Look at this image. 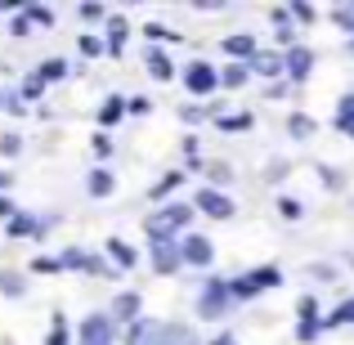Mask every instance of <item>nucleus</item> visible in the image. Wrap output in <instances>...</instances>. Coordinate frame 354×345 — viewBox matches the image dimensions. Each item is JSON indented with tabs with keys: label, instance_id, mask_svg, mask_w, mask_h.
I'll list each match as a JSON object with an SVG mask.
<instances>
[{
	"label": "nucleus",
	"instance_id": "nucleus-1",
	"mask_svg": "<svg viewBox=\"0 0 354 345\" xmlns=\"http://www.w3.org/2000/svg\"><path fill=\"white\" fill-rule=\"evenodd\" d=\"M189 216L193 211L184 207V202H175V207H162V211H153V216H148V238L153 242H171V233H180L184 225H189Z\"/></svg>",
	"mask_w": 354,
	"mask_h": 345
},
{
	"label": "nucleus",
	"instance_id": "nucleus-2",
	"mask_svg": "<svg viewBox=\"0 0 354 345\" xmlns=\"http://www.w3.org/2000/svg\"><path fill=\"white\" fill-rule=\"evenodd\" d=\"M229 305H234V287L220 283V278H211V283L202 287L198 314H202V319H220V314H229Z\"/></svg>",
	"mask_w": 354,
	"mask_h": 345
},
{
	"label": "nucleus",
	"instance_id": "nucleus-3",
	"mask_svg": "<svg viewBox=\"0 0 354 345\" xmlns=\"http://www.w3.org/2000/svg\"><path fill=\"white\" fill-rule=\"evenodd\" d=\"M113 337H117V323L108 319V314H86L77 345H113Z\"/></svg>",
	"mask_w": 354,
	"mask_h": 345
},
{
	"label": "nucleus",
	"instance_id": "nucleus-4",
	"mask_svg": "<svg viewBox=\"0 0 354 345\" xmlns=\"http://www.w3.org/2000/svg\"><path fill=\"white\" fill-rule=\"evenodd\" d=\"M216 86H220V72L211 68L207 59L189 63V72H184V90H189V95H211Z\"/></svg>",
	"mask_w": 354,
	"mask_h": 345
},
{
	"label": "nucleus",
	"instance_id": "nucleus-5",
	"mask_svg": "<svg viewBox=\"0 0 354 345\" xmlns=\"http://www.w3.org/2000/svg\"><path fill=\"white\" fill-rule=\"evenodd\" d=\"M153 265H157V274H175V269L184 265L180 238H171V242H153Z\"/></svg>",
	"mask_w": 354,
	"mask_h": 345
},
{
	"label": "nucleus",
	"instance_id": "nucleus-6",
	"mask_svg": "<svg viewBox=\"0 0 354 345\" xmlns=\"http://www.w3.org/2000/svg\"><path fill=\"white\" fill-rule=\"evenodd\" d=\"M180 251H184V265H211V242L202 233H184Z\"/></svg>",
	"mask_w": 354,
	"mask_h": 345
},
{
	"label": "nucleus",
	"instance_id": "nucleus-7",
	"mask_svg": "<svg viewBox=\"0 0 354 345\" xmlns=\"http://www.w3.org/2000/svg\"><path fill=\"white\" fill-rule=\"evenodd\" d=\"M198 211H207V216H216V220H229L234 216V202H229L220 189H202L198 193Z\"/></svg>",
	"mask_w": 354,
	"mask_h": 345
},
{
	"label": "nucleus",
	"instance_id": "nucleus-8",
	"mask_svg": "<svg viewBox=\"0 0 354 345\" xmlns=\"http://www.w3.org/2000/svg\"><path fill=\"white\" fill-rule=\"evenodd\" d=\"M126 345H166V328L162 323H144L139 319L135 328L126 332Z\"/></svg>",
	"mask_w": 354,
	"mask_h": 345
},
{
	"label": "nucleus",
	"instance_id": "nucleus-9",
	"mask_svg": "<svg viewBox=\"0 0 354 345\" xmlns=\"http://www.w3.org/2000/svg\"><path fill=\"white\" fill-rule=\"evenodd\" d=\"M310 68H314V54L305 50V45H292V50H287V77L305 81V77H310Z\"/></svg>",
	"mask_w": 354,
	"mask_h": 345
},
{
	"label": "nucleus",
	"instance_id": "nucleus-10",
	"mask_svg": "<svg viewBox=\"0 0 354 345\" xmlns=\"http://www.w3.org/2000/svg\"><path fill=\"white\" fill-rule=\"evenodd\" d=\"M113 323H130V328L139 323V296L135 292H121L113 301Z\"/></svg>",
	"mask_w": 354,
	"mask_h": 345
},
{
	"label": "nucleus",
	"instance_id": "nucleus-11",
	"mask_svg": "<svg viewBox=\"0 0 354 345\" xmlns=\"http://www.w3.org/2000/svg\"><path fill=\"white\" fill-rule=\"evenodd\" d=\"M251 72H260V77H278V72H287V54H269V50H260L256 59H251Z\"/></svg>",
	"mask_w": 354,
	"mask_h": 345
},
{
	"label": "nucleus",
	"instance_id": "nucleus-12",
	"mask_svg": "<svg viewBox=\"0 0 354 345\" xmlns=\"http://www.w3.org/2000/svg\"><path fill=\"white\" fill-rule=\"evenodd\" d=\"M86 189H90V198H108V193L117 189V180H113V171H90V180H86Z\"/></svg>",
	"mask_w": 354,
	"mask_h": 345
},
{
	"label": "nucleus",
	"instance_id": "nucleus-13",
	"mask_svg": "<svg viewBox=\"0 0 354 345\" xmlns=\"http://www.w3.org/2000/svg\"><path fill=\"white\" fill-rule=\"evenodd\" d=\"M220 50H225V54H234V59H247V63H251V59H256V54H260L251 36H229V41L220 45Z\"/></svg>",
	"mask_w": 354,
	"mask_h": 345
},
{
	"label": "nucleus",
	"instance_id": "nucleus-14",
	"mask_svg": "<svg viewBox=\"0 0 354 345\" xmlns=\"http://www.w3.org/2000/svg\"><path fill=\"white\" fill-rule=\"evenodd\" d=\"M251 287H256V292H269V287H278L283 283V274H278L274 265H260V269H251V278H247Z\"/></svg>",
	"mask_w": 354,
	"mask_h": 345
},
{
	"label": "nucleus",
	"instance_id": "nucleus-15",
	"mask_svg": "<svg viewBox=\"0 0 354 345\" xmlns=\"http://www.w3.org/2000/svg\"><path fill=\"white\" fill-rule=\"evenodd\" d=\"M148 72H153L157 81H171V77H175V68H171V54H166V50H148Z\"/></svg>",
	"mask_w": 354,
	"mask_h": 345
},
{
	"label": "nucleus",
	"instance_id": "nucleus-16",
	"mask_svg": "<svg viewBox=\"0 0 354 345\" xmlns=\"http://www.w3.org/2000/svg\"><path fill=\"white\" fill-rule=\"evenodd\" d=\"M23 233H45V220H36V216H14V220H9V238H23Z\"/></svg>",
	"mask_w": 354,
	"mask_h": 345
},
{
	"label": "nucleus",
	"instance_id": "nucleus-17",
	"mask_svg": "<svg viewBox=\"0 0 354 345\" xmlns=\"http://www.w3.org/2000/svg\"><path fill=\"white\" fill-rule=\"evenodd\" d=\"M126 50V18H113V23H108V54H117Z\"/></svg>",
	"mask_w": 354,
	"mask_h": 345
},
{
	"label": "nucleus",
	"instance_id": "nucleus-18",
	"mask_svg": "<svg viewBox=\"0 0 354 345\" xmlns=\"http://www.w3.org/2000/svg\"><path fill=\"white\" fill-rule=\"evenodd\" d=\"M23 18H27L32 27H54V9H50V5H27Z\"/></svg>",
	"mask_w": 354,
	"mask_h": 345
},
{
	"label": "nucleus",
	"instance_id": "nucleus-19",
	"mask_svg": "<svg viewBox=\"0 0 354 345\" xmlns=\"http://www.w3.org/2000/svg\"><path fill=\"white\" fill-rule=\"evenodd\" d=\"M121 113H126V104H121V95H113L104 108H99V126H117Z\"/></svg>",
	"mask_w": 354,
	"mask_h": 345
},
{
	"label": "nucleus",
	"instance_id": "nucleus-20",
	"mask_svg": "<svg viewBox=\"0 0 354 345\" xmlns=\"http://www.w3.org/2000/svg\"><path fill=\"white\" fill-rule=\"evenodd\" d=\"M36 77H41V81H63V77H68V63H63V59H45L41 68H36Z\"/></svg>",
	"mask_w": 354,
	"mask_h": 345
},
{
	"label": "nucleus",
	"instance_id": "nucleus-21",
	"mask_svg": "<svg viewBox=\"0 0 354 345\" xmlns=\"http://www.w3.org/2000/svg\"><path fill=\"white\" fill-rule=\"evenodd\" d=\"M108 256H113L121 269H130V265H135V251H130V247H126L121 238H108Z\"/></svg>",
	"mask_w": 354,
	"mask_h": 345
},
{
	"label": "nucleus",
	"instance_id": "nucleus-22",
	"mask_svg": "<svg viewBox=\"0 0 354 345\" xmlns=\"http://www.w3.org/2000/svg\"><path fill=\"white\" fill-rule=\"evenodd\" d=\"M287 130H292V139H310L314 135V121L305 117V113H296L292 121H287Z\"/></svg>",
	"mask_w": 354,
	"mask_h": 345
},
{
	"label": "nucleus",
	"instance_id": "nucleus-23",
	"mask_svg": "<svg viewBox=\"0 0 354 345\" xmlns=\"http://www.w3.org/2000/svg\"><path fill=\"white\" fill-rule=\"evenodd\" d=\"M346 323H354V301H346L332 319H323V328H346Z\"/></svg>",
	"mask_w": 354,
	"mask_h": 345
},
{
	"label": "nucleus",
	"instance_id": "nucleus-24",
	"mask_svg": "<svg viewBox=\"0 0 354 345\" xmlns=\"http://www.w3.org/2000/svg\"><path fill=\"white\" fill-rule=\"evenodd\" d=\"M166 345H198L193 328H166Z\"/></svg>",
	"mask_w": 354,
	"mask_h": 345
},
{
	"label": "nucleus",
	"instance_id": "nucleus-25",
	"mask_svg": "<svg viewBox=\"0 0 354 345\" xmlns=\"http://www.w3.org/2000/svg\"><path fill=\"white\" fill-rule=\"evenodd\" d=\"M278 216H283V220H301L305 207H301L296 198H278Z\"/></svg>",
	"mask_w": 354,
	"mask_h": 345
},
{
	"label": "nucleus",
	"instance_id": "nucleus-26",
	"mask_svg": "<svg viewBox=\"0 0 354 345\" xmlns=\"http://www.w3.org/2000/svg\"><path fill=\"white\" fill-rule=\"evenodd\" d=\"M251 117L247 113H234V117H220V130H229V135H238V130H247Z\"/></svg>",
	"mask_w": 354,
	"mask_h": 345
},
{
	"label": "nucleus",
	"instance_id": "nucleus-27",
	"mask_svg": "<svg viewBox=\"0 0 354 345\" xmlns=\"http://www.w3.org/2000/svg\"><path fill=\"white\" fill-rule=\"evenodd\" d=\"M296 314H301V323H319V301H314V296H305V301L296 305Z\"/></svg>",
	"mask_w": 354,
	"mask_h": 345
},
{
	"label": "nucleus",
	"instance_id": "nucleus-28",
	"mask_svg": "<svg viewBox=\"0 0 354 345\" xmlns=\"http://www.w3.org/2000/svg\"><path fill=\"white\" fill-rule=\"evenodd\" d=\"M0 292H5V296H23L27 283H23V278H14V274H0Z\"/></svg>",
	"mask_w": 354,
	"mask_h": 345
},
{
	"label": "nucleus",
	"instance_id": "nucleus-29",
	"mask_svg": "<svg viewBox=\"0 0 354 345\" xmlns=\"http://www.w3.org/2000/svg\"><path fill=\"white\" fill-rule=\"evenodd\" d=\"M18 95H23V99H41V95H45V81H41V77L32 72V77L23 81V90H18Z\"/></svg>",
	"mask_w": 354,
	"mask_h": 345
},
{
	"label": "nucleus",
	"instance_id": "nucleus-30",
	"mask_svg": "<svg viewBox=\"0 0 354 345\" xmlns=\"http://www.w3.org/2000/svg\"><path fill=\"white\" fill-rule=\"evenodd\" d=\"M59 269H63V260H50V256L32 260V274H59Z\"/></svg>",
	"mask_w": 354,
	"mask_h": 345
},
{
	"label": "nucleus",
	"instance_id": "nucleus-31",
	"mask_svg": "<svg viewBox=\"0 0 354 345\" xmlns=\"http://www.w3.org/2000/svg\"><path fill=\"white\" fill-rule=\"evenodd\" d=\"M354 121V95H341V108H337V126Z\"/></svg>",
	"mask_w": 354,
	"mask_h": 345
},
{
	"label": "nucleus",
	"instance_id": "nucleus-32",
	"mask_svg": "<svg viewBox=\"0 0 354 345\" xmlns=\"http://www.w3.org/2000/svg\"><path fill=\"white\" fill-rule=\"evenodd\" d=\"M220 81H225L229 90H238L242 81H247V72H242V68H225V72H220Z\"/></svg>",
	"mask_w": 354,
	"mask_h": 345
},
{
	"label": "nucleus",
	"instance_id": "nucleus-33",
	"mask_svg": "<svg viewBox=\"0 0 354 345\" xmlns=\"http://www.w3.org/2000/svg\"><path fill=\"white\" fill-rule=\"evenodd\" d=\"M332 18H337V23H341V32H350V41H354V9H346V5H341Z\"/></svg>",
	"mask_w": 354,
	"mask_h": 345
},
{
	"label": "nucleus",
	"instance_id": "nucleus-34",
	"mask_svg": "<svg viewBox=\"0 0 354 345\" xmlns=\"http://www.w3.org/2000/svg\"><path fill=\"white\" fill-rule=\"evenodd\" d=\"M18 148H23V139H18V135H0V153H5V157H14Z\"/></svg>",
	"mask_w": 354,
	"mask_h": 345
},
{
	"label": "nucleus",
	"instance_id": "nucleus-35",
	"mask_svg": "<svg viewBox=\"0 0 354 345\" xmlns=\"http://www.w3.org/2000/svg\"><path fill=\"white\" fill-rule=\"evenodd\" d=\"M310 278L314 283H332L337 274H332V265H310Z\"/></svg>",
	"mask_w": 354,
	"mask_h": 345
},
{
	"label": "nucleus",
	"instance_id": "nucleus-36",
	"mask_svg": "<svg viewBox=\"0 0 354 345\" xmlns=\"http://www.w3.org/2000/svg\"><path fill=\"white\" fill-rule=\"evenodd\" d=\"M45 345H68V332H63V319H54V332H50V341Z\"/></svg>",
	"mask_w": 354,
	"mask_h": 345
},
{
	"label": "nucleus",
	"instance_id": "nucleus-37",
	"mask_svg": "<svg viewBox=\"0 0 354 345\" xmlns=\"http://www.w3.org/2000/svg\"><path fill=\"white\" fill-rule=\"evenodd\" d=\"M319 332H323V323H301V332H296V337H301V341H314Z\"/></svg>",
	"mask_w": 354,
	"mask_h": 345
},
{
	"label": "nucleus",
	"instance_id": "nucleus-38",
	"mask_svg": "<svg viewBox=\"0 0 354 345\" xmlns=\"http://www.w3.org/2000/svg\"><path fill=\"white\" fill-rule=\"evenodd\" d=\"M81 54H90V59H95V54H104V45H99L95 36H86V41H81Z\"/></svg>",
	"mask_w": 354,
	"mask_h": 345
},
{
	"label": "nucleus",
	"instance_id": "nucleus-39",
	"mask_svg": "<svg viewBox=\"0 0 354 345\" xmlns=\"http://www.w3.org/2000/svg\"><path fill=\"white\" fill-rule=\"evenodd\" d=\"M211 180H216V184H229V180H234V171H229V166H211Z\"/></svg>",
	"mask_w": 354,
	"mask_h": 345
},
{
	"label": "nucleus",
	"instance_id": "nucleus-40",
	"mask_svg": "<svg viewBox=\"0 0 354 345\" xmlns=\"http://www.w3.org/2000/svg\"><path fill=\"white\" fill-rule=\"evenodd\" d=\"M292 14H296V18H301V23H310V18H314V9H310V5H305V0H296V5H292Z\"/></svg>",
	"mask_w": 354,
	"mask_h": 345
},
{
	"label": "nucleus",
	"instance_id": "nucleus-41",
	"mask_svg": "<svg viewBox=\"0 0 354 345\" xmlns=\"http://www.w3.org/2000/svg\"><path fill=\"white\" fill-rule=\"evenodd\" d=\"M9 32H14V36H27V32H32V23H27V18H23V14H18V18H14V23H9Z\"/></svg>",
	"mask_w": 354,
	"mask_h": 345
},
{
	"label": "nucleus",
	"instance_id": "nucleus-42",
	"mask_svg": "<svg viewBox=\"0 0 354 345\" xmlns=\"http://www.w3.org/2000/svg\"><path fill=\"white\" fill-rule=\"evenodd\" d=\"M77 14H81V18H104V9H99V5H81Z\"/></svg>",
	"mask_w": 354,
	"mask_h": 345
},
{
	"label": "nucleus",
	"instance_id": "nucleus-43",
	"mask_svg": "<svg viewBox=\"0 0 354 345\" xmlns=\"http://www.w3.org/2000/svg\"><path fill=\"white\" fill-rule=\"evenodd\" d=\"M0 216H14V202H9L5 193H0Z\"/></svg>",
	"mask_w": 354,
	"mask_h": 345
},
{
	"label": "nucleus",
	"instance_id": "nucleus-44",
	"mask_svg": "<svg viewBox=\"0 0 354 345\" xmlns=\"http://www.w3.org/2000/svg\"><path fill=\"white\" fill-rule=\"evenodd\" d=\"M337 130H346V135L354 139V121H346V126H337Z\"/></svg>",
	"mask_w": 354,
	"mask_h": 345
},
{
	"label": "nucleus",
	"instance_id": "nucleus-45",
	"mask_svg": "<svg viewBox=\"0 0 354 345\" xmlns=\"http://www.w3.org/2000/svg\"><path fill=\"white\" fill-rule=\"evenodd\" d=\"M211 345H238L234 337H220V341H211Z\"/></svg>",
	"mask_w": 354,
	"mask_h": 345
},
{
	"label": "nucleus",
	"instance_id": "nucleus-46",
	"mask_svg": "<svg viewBox=\"0 0 354 345\" xmlns=\"http://www.w3.org/2000/svg\"><path fill=\"white\" fill-rule=\"evenodd\" d=\"M0 189H9V175H0Z\"/></svg>",
	"mask_w": 354,
	"mask_h": 345
},
{
	"label": "nucleus",
	"instance_id": "nucleus-47",
	"mask_svg": "<svg viewBox=\"0 0 354 345\" xmlns=\"http://www.w3.org/2000/svg\"><path fill=\"white\" fill-rule=\"evenodd\" d=\"M5 9H9V5H0V14H5Z\"/></svg>",
	"mask_w": 354,
	"mask_h": 345
},
{
	"label": "nucleus",
	"instance_id": "nucleus-48",
	"mask_svg": "<svg viewBox=\"0 0 354 345\" xmlns=\"http://www.w3.org/2000/svg\"><path fill=\"white\" fill-rule=\"evenodd\" d=\"M0 104H5V95H0Z\"/></svg>",
	"mask_w": 354,
	"mask_h": 345
},
{
	"label": "nucleus",
	"instance_id": "nucleus-49",
	"mask_svg": "<svg viewBox=\"0 0 354 345\" xmlns=\"http://www.w3.org/2000/svg\"><path fill=\"white\" fill-rule=\"evenodd\" d=\"M350 50H354V41H350Z\"/></svg>",
	"mask_w": 354,
	"mask_h": 345
}]
</instances>
